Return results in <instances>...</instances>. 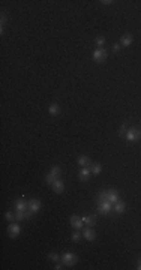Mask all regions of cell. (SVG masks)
<instances>
[{
    "instance_id": "24",
    "label": "cell",
    "mask_w": 141,
    "mask_h": 270,
    "mask_svg": "<svg viewBox=\"0 0 141 270\" xmlns=\"http://www.w3.org/2000/svg\"><path fill=\"white\" fill-rule=\"evenodd\" d=\"M5 218H6V221L12 222V221H15V213H12V212H6V213H5Z\"/></svg>"
},
{
    "instance_id": "16",
    "label": "cell",
    "mask_w": 141,
    "mask_h": 270,
    "mask_svg": "<svg viewBox=\"0 0 141 270\" xmlns=\"http://www.w3.org/2000/svg\"><path fill=\"white\" fill-rule=\"evenodd\" d=\"M81 219H83V222H84V225H87V227H93L95 225V218L90 215H83L81 216Z\"/></svg>"
},
{
    "instance_id": "25",
    "label": "cell",
    "mask_w": 141,
    "mask_h": 270,
    "mask_svg": "<svg viewBox=\"0 0 141 270\" xmlns=\"http://www.w3.org/2000/svg\"><path fill=\"white\" fill-rule=\"evenodd\" d=\"M54 180H57V179H56L54 176H51V174H50V173H48V174L45 176V182H47L48 185H53V183H54Z\"/></svg>"
},
{
    "instance_id": "11",
    "label": "cell",
    "mask_w": 141,
    "mask_h": 270,
    "mask_svg": "<svg viewBox=\"0 0 141 270\" xmlns=\"http://www.w3.org/2000/svg\"><path fill=\"white\" fill-rule=\"evenodd\" d=\"M39 209H41V201L39 200L33 198V200H30V201H29V210H30L32 213H38Z\"/></svg>"
},
{
    "instance_id": "15",
    "label": "cell",
    "mask_w": 141,
    "mask_h": 270,
    "mask_svg": "<svg viewBox=\"0 0 141 270\" xmlns=\"http://www.w3.org/2000/svg\"><path fill=\"white\" fill-rule=\"evenodd\" d=\"M132 44V36L129 33H126V35H123L120 38V45H123V47H129Z\"/></svg>"
},
{
    "instance_id": "3",
    "label": "cell",
    "mask_w": 141,
    "mask_h": 270,
    "mask_svg": "<svg viewBox=\"0 0 141 270\" xmlns=\"http://www.w3.org/2000/svg\"><path fill=\"white\" fill-rule=\"evenodd\" d=\"M62 261H63V264L65 266H74V264H77V255L75 254H72V252H65L63 255H62Z\"/></svg>"
},
{
    "instance_id": "29",
    "label": "cell",
    "mask_w": 141,
    "mask_h": 270,
    "mask_svg": "<svg viewBox=\"0 0 141 270\" xmlns=\"http://www.w3.org/2000/svg\"><path fill=\"white\" fill-rule=\"evenodd\" d=\"M101 3H104V5H111L113 2H111V0H102Z\"/></svg>"
},
{
    "instance_id": "14",
    "label": "cell",
    "mask_w": 141,
    "mask_h": 270,
    "mask_svg": "<svg viewBox=\"0 0 141 270\" xmlns=\"http://www.w3.org/2000/svg\"><path fill=\"white\" fill-rule=\"evenodd\" d=\"M125 207H126V204L123 201H120V200L113 204V210H114L116 213H123V212H125Z\"/></svg>"
},
{
    "instance_id": "18",
    "label": "cell",
    "mask_w": 141,
    "mask_h": 270,
    "mask_svg": "<svg viewBox=\"0 0 141 270\" xmlns=\"http://www.w3.org/2000/svg\"><path fill=\"white\" fill-rule=\"evenodd\" d=\"M48 111H50V114L51 116H59L60 114V107H59V104H51L50 108H48Z\"/></svg>"
},
{
    "instance_id": "23",
    "label": "cell",
    "mask_w": 141,
    "mask_h": 270,
    "mask_svg": "<svg viewBox=\"0 0 141 270\" xmlns=\"http://www.w3.org/2000/svg\"><path fill=\"white\" fill-rule=\"evenodd\" d=\"M104 44H105V38L104 36H98L96 38V45H98V48H102Z\"/></svg>"
},
{
    "instance_id": "22",
    "label": "cell",
    "mask_w": 141,
    "mask_h": 270,
    "mask_svg": "<svg viewBox=\"0 0 141 270\" xmlns=\"http://www.w3.org/2000/svg\"><path fill=\"white\" fill-rule=\"evenodd\" d=\"M71 239H72V242H80V240H81V233H80V230H77L74 234L71 236Z\"/></svg>"
},
{
    "instance_id": "26",
    "label": "cell",
    "mask_w": 141,
    "mask_h": 270,
    "mask_svg": "<svg viewBox=\"0 0 141 270\" xmlns=\"http://www.w3.org/2000/svg\"><path fill=\"white\" fill-rule=\"evenodd\" d=\"M126 131H128V129H126V125L123 123V125H122V126H120V131H119V134H120L122 137H123V135L126 134Z\"/></svg>"
},
{
    "instance_id": "27",
    "label": "cell",
    "mask_w": 141,
    "mask_h": 270,
    "mask_svg": "<svg viewBox=\"0 0 141 270\" xmlns=\"http://www.w3.org/2000/svg\"><path fill=\"white\" fill-rule=\"evenodd\" d=\"M113 51H116V53L120 51V44H114V45H113Z\"/></svg>"
},
{
    "instance_id": "17",
    "label": "cell",
    "mask_w": 141,
    "mask_h": 270,
    "mask_svg": "<svg viewBox=\"0 0 141 270\" xmlns=\"http://www.w3.org/2000/svg\"><path fill=\"white\" fill-rule=\"evenodd\" d=\"M78 165H80V167H90V165H92V161H90L89 156H80V158H78Z\"/></svg>"
},
{
    "instance_id": "4",
    "label": "cell",
    "mask_w": 141,
    "mask_h": 270,
    "mask_svg": "<svg viewBox=\"0 0 141 270\" xmlns=\"http://www.w3.org/2000/svg\"><path fill=\"white\" fill-rule=\"evenodd\" d=\"M107 51L104 50V48H96L93 51V60L96 62V63H102V62L107 59Z\"/></svg>"
},
{
    "instance_id": "8",
    "label": "cell",
    "mask_w": 141,
    "mask_h": 270,
    "mask_svg": "<svg viewBox=\"0 0 141 270\" xmlns=\"http://www.w3.org/2000/svg\"><path fill=\"white\" fill-rule=\"evenodd\" d=\"M8 233H9V237L15 239V237L21 233V227L18 225V224H9V227H8Z\"/></svg>"
},
{
    "instance_id": "30",
    "label": "cell",
    "mask_w": 141,
    "mask_h": 270,
    "mask_svg": "<svg viewBox=\"0 0 141 270\" xmlns=\"http://www.w3.org/2000/svg\"><path fill=\"white\" fill-rule=\"evenodd\" d=\"M54 269H56V270H60V269H63V267H62V264H57V263H56Z\"/></svg>"
},
{
    "instance_id": "9",
    "label": "cell",
    "mask_w": 141,
    "mask_h": 270,
    "mask_svg": "<svg viewBox=\"0 0 141 270\" xmlns=\"http://www.w3.org/2000/svg\"><path fill=\"white\" fill-rule=\"evenodd\" d=\"M90 174H92L90 167H81L80 173H78V177H80L81 182H87L89 179H90Z\"/></svg>"
},
{
    "instance_id": "2",
    "label": "cell",
    "mask_w": 141,
    "mask_h": 270,
    "mask_svg": "<svg viewBox=\"0 0 141 270\" xmlns=\"http://www.w3.org/2000/svg\"><path fill=\"white\" fill-rule=\"evenodd\" d=\"M125 138L128 141H138L141 138V131H138V129H135V128L128 129L126 134H125Z\"/></svg>"
},
{
    "instance_id": "13",
    "label": "cell",
    "mask_w": 141,
    "mask_h": 270,
    "mask_svg": "<svg viewBox=\"0 0 141 270\" xmlns=\"http://www.w3.org/2000/svg\"><path fill=\"white\" fill-rule=\"evenodd\" d=\"M29 209V202L24 198H18L15 201V210H27Z\"/></svg>"
},
{
    "instance_id": "20",
    "label": "cell",
    "mask_w": 141,
    "mask_h": 270,
    "mask_svg": "<svg viewBox=\"0 0 141 270\" xmlns=\"http://www.w3.org/2000/svg\"><path fill=\"white\" fill-rule=\"evenodd\" d=\"M60 173H62L60 167H53V168H51V171H50V174L54 176L56 179H59V177H60Z\"/></svg>"
},
{
    "instance_id": "12",
    "label": "cell",
    "mask_w": 141,
    "mask_h": 270,
    "mask_svg": "<svg viewBox=\"0 0 141 270\" xmlns=\"http://www.w3.org/2000/svg\"><path fill=\"white\" fill-rule=\"evenodd\" d=\"M51 186H53V191L56 192V194H62V192L65 191V185H63V182H62L60 179L54 180V183L51 185Z\"/></svg>"
},
{
    "instance_id": "10",
    "label": "cell",
    "mask_w": 141,
    "mask_h": 270,
    "mask_svg": "<svg viewBox=\"0 0 141 270\" xmlns=\"http://www.w3.org/2000/svg\"><path fill=\"white\" fill-rule=\"evenodd\" d=\"M83 237H84L87 242H93L95 239H96V233L92 230V227H87L86 230H83Z\"/></svg>"
},
{
    "instance_id": "28",
    "label": "cell",
    "mask_w": 141,
    "mask_h": 270,
    "mask_svg": "<svg viewBox=\"0 0 141 270\" xmlns=\"http://www.w3.org/2000/svg\"><path fill=\"white\" fill-rule=\"evenodd\" d=\"M5 23H6V17H5V14H3V15H2V29L5 26ZM2 29H0V30H2Z\"/></svg>"
},
{
    "instance_id": "7",
    "label": "cell",
    "mask_w": 141,
    "mask_h": 270,
    "mask_svg": "<svg viewBox=\"0 0 141 270\" xmlns=\"http://www.w3.org/2000/svg\"><path fill=\"white\" fill-rule=\"evenodd\" d=\"M33 215L30 210H15V221H23V219H30V216Z\"/></svg>"
},
{
    "instance_id": "31",
    "label": "cell",
    "mask_w": 141,
    "mask_h": 270,
    "mask_svg": "<svg viewBox=\"0 0 141 270\" xmlns=\"http://www.w3.org/2000/svg\"><path fill=\"white\" fill-rule=\"evenodd\" d=\"M137 269H138V270H141V260H140V261H138V267H137Z\"/></svg>"
},
{
    "instance_id": "21",
    "label": "cell",
    "mask_w": 141,
    "mask_h": 270,
    "mask_svg": "<svg viewBox=\"0 0 141 270\" xmlns=\"http://www.w3.org/2000/svg\"><path fill=\"white\" fill-rule=\"evenodd\" d=\"M48 258H50L51 261H54V263H59V260H60V255H57L56 252H50V254H48Z\"/></svg>"
},
{
    "instance_id": "19",
    "label": "cell",
    "mask_w": 141,
    "mask_h": 270,
    "mask_svg": "<svg viewBox=\"0 0 141 270\" xmlns=\"http://www.w3.org/2000/svg\"><path fill=\"white\" fill-rule=\"evenodd\" d=\"M90 171H92L95 176H99V174H101V171H102L101 164H98V162L92 164V165H90Z\"/></svg>"
},
{
    "instance_id": "1",
    "label": "cell",
    "mask_w": 141,
    "mask_h": 270,
    "mask_svg": "<svg viewBox=\"0 0 141 270\" xmlns=\"http://www.w3.org/2000/svg\"><path fill=\"white\" fill-rule=\"evenodd\" d=\"M113 210V202H110L105 198V192L102 191L101 194H99V201H98V212L101 213V215H108L110 212Z\"/></svg>"
},
{
    "instance_id": "6",
    "label": "cell",
    "mask_w": 141,
    "mask_h": 270,
    "mask_svg": "<svg viewBox=\"0 0 141 270\" xmlns=\"http://www.w3.org/2000/svg\"><path fill=\"white\" fill-rule=\"evenodd\" d=\"M105 192V198H107L110 202H117L119 201V192L116 189H108V191H104Z\"/></svg>"
},
{
    "instance_id": "5",
    "label": "cell",
    "mask_w": 141,
    "mask_h": 270,
    "mask_svg": "<svg viewBox=\"0 0 141 270\" xmlns=\"http://www.w3.org/2000/svg\"><path fill=\"white\" fill-rule=\"evenodd\" d=\"M69 224H71V227L74 230H83V227H84V222H83V219H81V216H71V219H69Z\"/></svg>"
}]
</instances>
